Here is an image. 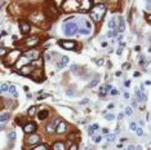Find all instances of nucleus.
<instances>
[{
    "label": "nucleus",
    "mask_w": 151,
    "mask_h": 150,
    "mask_svg": "<svg viewBox=\"0 0 151 150\" xmlns=\"http://www.w3.org/2000/svg\"><path fill=\"white\" fill-rule=\"evenodd\" d=\"M36 106H31L30 109H29V116H34L35 115V113H36Z\"/></svg>",
    "instance_id": "a878e982"
},
{
    "label": "nucleus",
    "mask_w": 151,
    "mask_h": 150,
    "mask_svg": "<svg viewBox=\"0 0 151 150\" xmlns=\"http://www.w3.org/2000/svg\"><path fill=\"white\" fill-rule=\"evenodd\" d=\"M63 31L66 35L71 36V35H75L77 33V25L74 22H70V23H65L63 25Z\"/></svg>",
    "instance_id": "20e7f679"
},
{
    "label": "nucleus",
    "mask_w": 151,
    "mask_h": 150,
    "mask_svg": "<svg viewBox=\"0 0 151 150\" xmlns=\"http://www.w3.org/2000/svg\"><path fill=\"white\" fill-rule=\"evenodd\" d=\"M36 44H39V38H36V36L27 38V39L25 40V45H27V47H30V48L35 47Z\"/></svg>",
    "instance_id": "9b49d317"
},
{
    "label": "nucleus",
    "mask_w": 151,
    "mask_h": 150,
    "mask_svg": "<svg viewBox=\"0 0 151 150\" xmlns=\"http://www.w3.org/2000/svg\"><path fill=\"white\" fill-rule=\"evenodd\" d=\"M80 1L81 0H66L65 3H63V9L65 10H70V12H73V10H79V8H80Z\"/></svg>",
    "instance_id": "7ed1b4c3"
},
{
    "label": "nucleus",
    "mask_w": 151,
    "mask_h": 150,
    "mask_svg": "<svg viewBox=\"0 0 151 150\" xmlns=\"http://www.w3.org/2000/svg\"><path fill=\"white\" fill-rule=\"evenodd\" d=\"M19 71H21V74L22 75L27 76V75H30L31 73H32V69H31V66H23V67L19 69Z\"/></svg>",
    "instance_id": "a211bd4d"
},
{
    "label": "nucleus",
    "mask_w": 151,
    "mask_h": 150,
    "mask_svg": "<svg viewBox=\"0 0 151 150\" xmlns=\"http://www.w3.org/2000/svg\"><path fill=\"white\" fill-rule=\"evenodd\" d=\"M34 150H48L47 145H38L36 148H34Z\"/></svg>",
    "instance_id": "c756f323"
},
{
    "label": "nucleus",
    "mask_w": 151,
    "mask_h": 150,
    "mask_svg": "<svg viewBox=\"0 0 151 150\" xmlns=\"http://www.w3.org/2000/svg\"><path fill=\"white\" fill-rule=\"evenodd\" d=\"M14 97H17L18 95H17V92H16V85H13V84H9V89H8Z\"/></svg>",
    "instance_id": "b1692460"
},
{
    "label": "nucleus",
    "mask_w": 151,
    "mask_h": 150,
    "mask_svg": "<svg viewBox=\"0 0 151 150\" xmlns=\"http://www.w3.org/2000/svg\"><path fill=\"white\" fill-rule=\"evenodd\" d=\"M129 84H130V82H129V80H127V82H125V87H129Z\"/></svg>",
    "instance_id": "8fccbe9b"
},
{
    "label": "nucleus",
    "mask_w": 151,
    "mask_h": 150,
    "mask_svg": "<svg viewBox=\"0 0 151 150\" xmlns=\"http://www.w3.org/2000/svg\"><path fill=\"white\" fill-rule=\"evenodd\" d=\"M140 64H141V66H142V65H145V58H143V57H142V58H140Z\"/></svg>",
    "instance_id": "c03bdc74"
},
{
    "label": "nucleus",
    "mask_w": 151,
    "mask_h": 150,
    "mask_svg": "<svg viewBox=\"0 0 151 150\" xmlns=\"http://www.w3.org/2000/svg\"><path fill=\"white\" fill-rule=\"evenodd\" d=\"M146 1H147V3H150V0H146Z\"/></svg>",
    "instance_id": "6e6d98bb"
},
{
    "label": "nucleus",
    "mask_w": 151,
    "mask_h": 150,
    "mask_svg": "<svg viewBox=\"0 0 151 150\" xmlns=\"http://www.w3.org/2000/svg\"><path fill=\"white\" fill-rule=\"evenodd\" d=\"M111 95H117V91L116 89H111Z\"/></svg>",
    "instance_id": "09e8293b"
},
{
    "label": "nucleus",
    "mask_w": 151,
    "mask_h": 150,
    "mask_svg": "<svg viewBox=\"0 0 151 150\" xmlns=\"http://www.w3.org/2000/svg\"><path fill=\"white\" fill-rule=\"evenodd\" d=\"M21 56H22V52H21L19 49H13V51H12V52L6 56V58H5V61H4L5 66H6V67H9V66L14 65V64L17 62V60H18Z\"/></svg>",
    "instance_id": "f03ea898"
},
{
    "label": "nucleus",
    "mask_w": 151,
    "mask_h": 150,
    "mask_svg": "<svg viewBox=\"0 0 151 150\" xmlns=\"http://www.w3.org/2000/svg\"><path fill=\"white\" fill-rule=\"evenodd\" d=\"M97 83H98V79H93V80L89 83V87H90V88H93V87H96V85H97Z\"/></svg>",
    "instance_id": "7c9ffc66"
},
{
    "label": "nucleus",
    "mask_w": 151,
    "mask_h": 150,
    "mask_svg": "<svg viewBox=\"0 0 151 150\" xmlns=\"http://www.w3.org/2000/svg\"><path fill=\"white\" fill-rule=\"evenodd\" d=\"M125 113H127L128 115H130V114H132V109H129V108H128V109L125 110Z\"/></svg>",
    "instance_id": "49530a36"
},
{
    "label": "nucleus",
    "mask_w": 151,
    "mask_h": 150,
    "mask_svg": "<svg viewBox=\"0 0 151 150\" xmlns=\"http://www.w3.org/2000/svg\"><path fill=\"white\" fill-rule=\"evenodd\" d=\"M19 29H21V33H22V34H27V33L30 31V23L23 21V22L19 23Z\"/></svg>",
    "instance_id": "2eb2a0df"
},
{
    "label": "nucleus",
    "mask_w": 151,
    "mask_h": 150,
    "mask_svg": "<svg viewBox=\"0 0 151 150\" xmlns=\"http://www.w3.org/2000/svg\"><path fill=\"white\" fill-rule=\"evenodd\" d=\"M9 119V114L8 113H5V114H1L0 115V122H6Z\"/></svg>",
    "instance_id": "c85d7f7f"
},
{
    "label": "nucleus",
    "mask_w": 151,
    "mask_h": 150,
    "mask_svg": "<svg viewBox=\"0 0 151 150\" xmlns=\"http://www.w3.org/2000/svg\"><path fill=\"white\" fill-rule=\"evenodd\" d=\"M4 54H6V49L5 48H0V57L4 56Z\"/></svg>",
    "instance_id": "c9c22d12"
},
{
    "label": "nucleus",
    "mask_w": 151,
    "mask_h": 150,
    "mask_svg": "<svg viewBox=\"0 0 151 150\" xmlns=\"http://www.w3.org/2000/svg\"><path fill=\"white\" fill-rule=\"evenodd\" d=\"M129 67V64H124V69H128Z\"/></svg>",
    "instance_id": "5fc2aeb1"
},
{
    "label": "nucleus",
    "mask_w": 151,
    "mask_h": 150,
    "mask_svg": "<svg viewBox=\"0 0 151 150\" xmlns=\"http://www.w3.org/2000/svg\"><path fill=\"white\" fill-rule=\"evenodd\" d=\"M31 78L34 79V80H41L43 79V73H41V70H36V71H34V73H31Z\"/></svg>",
    "instance_id": "f3484780"
},
{
    "label": "nucleus",
    "mask_w": 151,
    "mask_h": 150,
    "mask_svg": "<svg viewBox=\"0 0 151 150\" xmlns=\"http://www.w3.org/2000/svg\"><path fill=\"white\" fill-rule=\"evenodd\" d=\"M25 57H27L30 61H35V60H39L40 58V52L38 49H30L25 53Z\"/></svg>",
    "instance_id": "39448f33"
},
{
    "label": "nucleus",
    "mask_w": 151,
    "mask_h": 150,
    "mask_svg": "<svg viewBox=\"0 0 151 150\" xmlns=\"http://www.w3.org/2000/svg\"><path fill=\"white\" fill-rule=\"evenodd\" d=\"M98 128H100V126H98L97 123H94V124H92V126L88 128V133H89V135H92V133H93L96 129H98Z\"/></svg>",
    "instance_id": "5701e85b"
},
{
    "label": "nucleus",
    "mask_w": 151,
    "mask_h": 150,
    "mask_svg": "<svg viewBox=\"0 0 151 150\" xmlns=\"http://www.w3.org/2000/svg\"><path fill=\"white\" fill-rule=\"evenodd\" d=\"M47 16L49 17V20H56L57 18V16H58V12H57V9L54 8V5L53 4H49V8L47 9Z\"/></svg>",
    "instance_id": "0eeeda50"
},
{
    "label": "nucleus",
    "mask_w": 151,
    "mask_h": 150,
    "mask_svg": "<svg viewBox=\"0 0 151 150\" xmlns=\"http://www.w3.org/2000/svg\"><path fill=\"white\" fill-rule=\"evenodd\" d=\"M90 7H92V0H81V1H80V8H79V10L87 12V10L90 9Z\"/></svg>",
    "instance_id": "9d476101"
},
{
    "label": "nucleus",
    "mask_w": 151,
    "mask_h": 150,
    "mask_svg": "<svg viewBox=\"0 0 151 150\" xmlns=\"http://www.w3.org/2000/svg\"><path fill=\"white\" fill-rule=\"evenodd\" d=\"M128 150H136V149H134V146L130 145V146H128Z\"/></svg>",
    "instance_id": "3c124183"
},
{
    "label": "nucleus",
    "mask_w": 151,
    "mask_h": 150,
    "mask_svg": "<svg viewBox=\"0 0 151 150\" xmlns=\"http://www.w3.org/2000/svg\"><path fill=\"white\" fill-rule=\"evenodd\" d=\"M134 76H136V78H138V76H140V73H138V71H136V73H134Z\"/></svg>",
    "instance_id": "864d4df0"
},
{
    "label": "nucleus",
    "mask_w": 151,
    "mask_h": 150,
    "mask_svg": "<svg viewBox=\"0 0 151 150\" xmlns=\"http://www.w3.org/2000/svg\"><path fill=\"white\" fill-rule=\"evenodd\" d=\"M109 26L111 30H116V23H115V18H111L110 22H109Z\"/></svg>",
    "instance_id": "bb28decb"
},
{
    "label": "nucleus",
    "mask_w": 151,
    "mask_h": 150,
    "mask_svg": "<svg viewBox=\"0 0 151 150\" xmlns=\"http://www.w3.org/2000/svg\"><path fill=\"white\" fill-rule=\"evenodd\" d=\"M106 119H107V120H114V119H115V115H114V114H107V115H106Z\"/></svg>",
    "instance_id": "72a5a7b5"
},
{
    "label": "nucleus",
    "mask_w": 151,
    "mask_h": 150,
    "mask_svg": "<svg viewBox=\"0 0 151 150\" xmlns=\"http://www.w3.org/2000/svg\"><path fill=\"white\" fill-rule=\"evenodd\" d=\"M52 150H66V146H65L63 142L57 141V142H54V144L52 145Z\"/></svg>",
    "instance_id": "dca6fc26"
},
{
    "label": "nucleus",
    "mask_w": 151,
    "mask_h": 150,
    "mask_svg": "<svg viewBox=\"0 0 151 150\" xmlns=\"http://www.w3.org/2000/svg\"><path fill=\"white\" fill-rule=\"evenodd\" d=\"M23 131H25L26 133H34V132L36 131V124H35L34 122L26 123V124L23 126Z\"/></svg>",
    "instance_id": "1a4fd4ad"
},
{
    "label": "nucleus",
    "mask_w": 151,
    "mask_h": 150,
    "mask_svg": "<svg viewBox=\"0 0 151 150\" xmlns=\"http://www.w3.org/2000/svg\"><path fill=\"white\" fill-rule=\"evenodd\" d=\"M101 140H102V136H96L94 137V142H100Z\"/></svg>",
    "instance_id": "ea45409f"
},
{
    "label": "nucleus",
    "mask_w": 151,
    "mask_h": 150,
    "mask_svg": "<svg viewBox=\"0 0 151 150\" xmlns=\"http://www.w3.org/2000/svg\"><path fill=\"white\" fill-rule=\"evenodd\" d=\"M8 137H9V140H10V141H13V140L16 139V132H10V133L8 135Z\"/></svg>",
    "instance_id": "473e14b6"
},
{
    "label": "nucleus",
    "mask_w": 151,
    "mask_h": 150,
    "mask_svg": "<svg viewBox=\"0 0 151 150\" xmlns=\"http://www.w3.org/2000/svg\"><path fill=\"white\" fill-rule=\"evenodd\" d=\"M29 61H30V60H29L27 57H25V56H21V57L17 60V62H16L14 65H16V67H17V69H21V67L26 66V64H27Z\"/></svg>",
    "instance_id": "f8f14e48"
},
{
    "label": "nucleus",
    "mask_w": 151,
    "mask_h": 150,
    "mask_svg": "<svg viewBox=\"0 0 151 150\" xmlns=\"http://www.w3.org/2000/svg\"><path fill=\"white\" fill-rule=\"evenodd\" d=\"M114 140H115V136H114V135H110V136L107 137V141H109V142H111Z\"/></svg>",
    "instance_id": "a19ab883"
},
{
    "label": "nucleus",
    "mask_w": 151,
    "mask_h": 150,
    "mask_svg": "<svg viewBox=\"0 0 151 150\" xmlns=\"http://www.w3.org/2000/svg\"><path fill=\"white\" fill-rule=\"evenodd\" d=\"M107 108H109V109H113V108H114V104H109V106H107Z\"/></svg>",
    "instance_id": "603ef678"
},
{
    "label": "nucleus",
    "mask_w": 151,
    "mask_h": 150,
    "mask_svg": "<svg viewBox=\"0 0 151 150\" xmlns=\"http://www.w3.org/2000/svg\"><path fill=\"white\" fill-rule=\"evenodd\" d=\"M66 129H67V124H66L65 122H62V120L56 126V132H57V133H65Z\"/></svg>",
    "instance_id": "ddd939ff"
},
{
    "label": "nucleus",
    "mask_w": 151,
    "mask_h": 150,
    "mask_svg": "<svg viewBox=\"0 0 151 150\" xmlns=\"http://www.w3.org/2000/svg\"><path fill=\"white\" fill-rule=\"evenodd\" d=\"M0 89H1V92H6V91L9 89V84H8V83H3V84L0 85Z\"/></svg>",
    "instance_id": "cd10ccee"
},
{
    "label": "nucleus",
    "mask_w": 151,
    "mask_h": 150,
    "mask_svg": "<svg viewBox=\"0 0 151 150\" xmlns=\"http://www.w3.org/2000/svg\"><path fill=\"white\" fill-rule=\"evenodd\" d=\"M136 93H137V98H138L140 101H145V100H146L145 95H143V93H141V91H140V89H137V91H136Z\"/></svg>",
    "instance_id": "393cba45"
},
{
    "label": "nucleus",
    "mask_w": 151,
    "mask_h": 150,
    "mask_svg": "<svg viewBox=\"0 0 151 150\" xmlns=\"http://www.w3.org/2000/svg\"><path fill=\"white\" fill-rule=\"evenodd\" d=\"M58 44L62 48H65V49H75V45H76L75 41H71V40H60Z\"/></svg>",
    "instance_id": "423d86ee"
},
{
    "label": "nucleus",
    "mask_w": 151,
    "mask_h": 150,
    "mask_svg": "<svg viewBox=\"0 0 151 150\" xmlns=\"http://www.w3.org/2000/svg\"><path fill=\"white\" fill-rule=\"evenodd\" d=\"M48 115H49V111H48V110H41V111L39 113V116H38V118L40 119V120H44V119H45Z\"/></svg>",
    "instance_id": "412c9836"
},
{
    "label": "nucleus",
    "mask_w": 151,
    "mask_h": 150,
    "mask_svg": "<svg viewBox=\"0 0 151 150\" xmlns=\"http://www.w3.org/2000/svg\"><path fill=\"white\" fill-rule=\"evenodd\" d=\"M69 150H77V144H73V145L69 148Z\"/></svg>",
    "instance_id": "58836bf2"
},
{
    "label": "nucleus",
    "mask_w": 151,
    "mask_h": 150,
    "mask_svg": "<svg viewBox=\"0 0 151 150\" xmlns=\"http://www.w3.org/2000/svg\"><path fill=\"white\" fill-rule=\"evenodd\" d=\"M97 64H98V65H102V64H103V58H101V60H97Z\"/></svg>",
    "instance_id": "a18cd8bd"
},
{
    "label": "nucleus",
    "mask_w": 151,
    "mask_h": 150,
    "mask_svg": "<svg viewBox=\"0 0 151 150\" xmlns=\"http://www.w3.org/2000/svg\"><path fill=\"white\" fill-rule=\"evenodd\" d=\"M67 62H69V57L63 56V57H62V60H61V62L58 64V69H62V67H63V66H65Z\"/></svg>",
    "instance_id": "4be33fe9"
},
{
    "label": "nucleus",
    "mask_w": 151,
    "mask_h": 150,
    "mask_svg": "<svg viewBox=\"0 0 151 150\" xmlns=\"http://www.w3.org/2000/svg\"><path fill=\"white\" fill-rule=\"evenodd\" d=\"M150 14H149V13H147V14H146V21H147V22H150Z\"/></svg>",
    "instance_id": "de8ad7c7"
},
{
    "label": "nucleus",
    "mask_w": 151,
    "mask_h": 150,
    "mask_svg": "<svg viewBox=\"0 0 151 150\" xmlns=\"http://www.w3.org/2000/svg\"><path fill=\"white\" fill-rule=\"evenodd\" d=\"M79 34H83V35H88V34H89V30H87V29H80V30H79Z\"/></svg>",
    "instance_id": "2f4dec72"
},
{
    "label": "nucleus",
    "mask_w": 151,
    "mask_h": 150,
    "mask_svg": "<svg viewBox=\"0 0 151 150\" xmlns=\"http://www.w3.org/2000/svg\"><path fill=\"white\" fill-rule=\"evenodd\" d=\"M60 122H61V119H60V118L54 119L53 122H49V123L47 124V128H45V129H47V132H48V133H53V132H56V126H57Z\"/></svg>",
    "instance_id": "6e6552de"
},
{
    "label": "nucleus",
    "mask_w": 151,
    "mask_h": 150,
    "mask_svg": "<svg viewBox=\"0 0 151 150\" xmlns=\"http://www.w3.org/2000/svg\"><path fill=\"white\" fill-rule=\"evenodd\" d=\"M124 29H125V25H124V20H123V17H119V25H117V31L123 33V31H124Z\"/></svg>",
    "instance_id": "aec40b11"
},
{
    "label": "nucleus",
    "mask_w": 151,
    "mask_h": 150,
    "mask_svg": "<svg viewBox=\"0 0 151 150\" xmlns=\"http://www.w3.org/2000/svg\"><path fill=\"white\" fill-rule=\"evenodd\" d=\"M40 140H41V137L39 136V135H31L29 139H27V141H29V144H31V145H35V144H39L40 142Z\"/></svg>",
    "instance_id": "4468645a"
},
{
    "label": "nucleus",
    "mask_w": 151,
    "mask_h": 150,
    "mask_svg": "<svg viewBox=\"0 0 151 150\" xmlns=\"http://www.w3.org/2000/svg\"><path fill=\"white\" fill-rule=\"evenodd\" d=\"M129 128H130L132 131H136V129H137V124H136V123H130Z\"/></svg>",
    "instance_id": "f704fd0d"
},
{
    "label": "nucleus",
    "mask_w": 151,
    "mask_h": 150,
    "mask_svg": "<svg viewBox=\"0 0 151 150\" xmlns=\"http://www.w3.org/2000/svg\"><path fill=\"white\" fill-rule=\"evenodd\" d=\"M111 88H113L111 85H102V87H101V89H100V95L105 97V96H106V93H107V91H111Z\"/></svg>",
    "instance_id": "6ab92c4d"
},
{
    "label": "nucleus",
    "mask_w": 151,
    "mask_h": 150,
    "mask_svg": "<svg viewBox=\"0 0 151 150\" xmlns=\"http://www.w3.org/2000/svg\"><path fill=\"white\" fill-rule=\"evenodd\" d=\"M0 93H1V89H0Z\"/></svg>",
    "instance_id": "4d7b16f0"
},
{
    "label": "nucleus",
    "mask_w": 151,
    "mask_h": 150,
    "mask_svg": "<svg viewBox=\"0 0 151 150\" xmlns=\"http://www.w3.org/2000/svg\"><path fill=\"white\" fill-rule=\"evenodd\" d=\"M49 95H41V96H39L38 100H43V98H45V97H48Z\"/></svg>",
    "instance_id": "79ce46f5"
},
{
    "label": "nucleus",
    "mask_w": 151,
    "mask_h": 150,
    "mask_svg": "<svg viewBox=\"0 0 151 150\" xmlns=\"http://www.w3.org/2000/svg\"><path fill=\"white\" fill-rule=\"evenodd\" d=\"M115 35H116V30H111V31H110V33H109V35H107V36H115Z\"/></svg>",
    "instance_id": "4c0bfd02"
},
{
    "label": "nucleus",
    "mask_w": 151,
    "mask_h": 150,
    "mask_svg": "<svg viewBox=\"0 0 151 150\" xmlns=\"http://www.w3.org/2000/svg\"><path fill=\"white\" fill-rule=\"evenodd\" d=\"M84 23H85V26H87V30H88V29H90V22H88V21H87V22H84Z\"/></svg>",
    "instance_id": "37998d69"
},
{
    "label": "nucleus",
    "mask_w": 151,
    "mask_h": 150,
    "mask_svg": "<svg viewBox=\"0 0 151 150\" xmlns=\"http://www.w3.org/2000/svg\"><path fill=\"white\" fill-rule=\"evenodd\" d=\"M136 131H137V135H138V136H142V135H143V131H142V128H137Z\"/></svg>",
    "instance_id": "e433bc0d"
},
{
    "label": "nucleus",
    "mask_w": 151,
    "mask_h": 150,
    "mask_svg": "<svg viewBox=\"0 0 151 150\" xmlns=\"http://www.w3.org/2000/svg\"><path fill=\"white\" fill-rule=\"evenodd\" d=\"M105 13H106V5L103 4H97L90 9V17L94 22L102 21V18L105 17Z\"/></svg>",
    "instance_id": "f257e3e1"
}]
</instances>
